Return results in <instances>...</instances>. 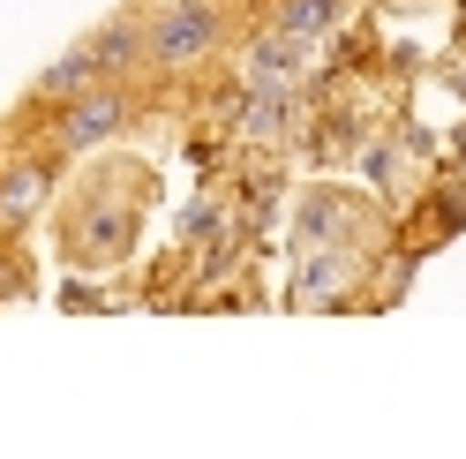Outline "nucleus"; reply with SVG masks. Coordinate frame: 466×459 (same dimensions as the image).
<instances>
[{
	"label": "nucleus",
	"instance_id": "nucleus-1",
	"mask_svg": "<svg viewBox=\"0 0 466 459\" xmlns=\"http://www.w3.org/2000/svg\"><path fill=\"white\" fill-rule=\"evenodd\" d=\"M151 204H158V174L143 158H98L76 189L53 196V241H61V264L76 279L121 271L136 256V241H143Z\"/></svg>",
	"mask_w": 466,
	"mask_h": 459
},
{
	"label": "nucleus",
	"instance_id": "nucleus-2",
	"mask_svg": "<svg viewBox=\"0 0 466 459\" xmlns=\"http://www.w3.org/2000/svg\"><path fill=\"white\" fill-rule=\"evenodd\" d=\"M136 31H143V83L166 91V83H196V76L226 68L241 15L226 0H143Z\"/></svg>",
	"mask_w": 466,
	"mask_h": 459
},
{
	"label": "nucleus",
	"instance_id": "nucleus-3",
	"mask_svg": "<svg viewBox=\"0 0 466 459\" xmlns=\"http://www.w3.org/2000/svg\"><path fill=\"white\" fill-rule=\"evenodd\" d=\"M143 113H151V91H143V83H91V91H76L61 106H23V128H38L31 143H46V151L68 166V158H98L121 136H136Z\"/></svg>",
	"mask_w": 466,
	"mask_h": 459
},
{
	"label": "nucleus",
	"instance_id": "nucleus-4",
	"mask_svg": "<svg viewBox=\"0 0 466 459\" xmlns=\"http://www.w3.org/2000/svg\"><path fill=\"white\" fill-rule=\"evenodd\" d=\"M226 83L271 91V98H324L331 91V46L286 38L271 23H241L233 46H226Z\"/></svg>",
	"mask_w": 466,
	"mask_h": 459
},
{
	"label": "nucleus",
	"instance_id": "nucleus-5",
	"mask_svg": "<svg viewBox=\"0 0 466 459\" xmlns=\"http://www.w3.org/2000/svg\"><path fill=\"white\" fill-rule=\"evenodd\" d=\"M316 98H271V91H241V83H218L211 98V136L233 158H286L309 143Z\"/></svg>",
	"mask_w": 466,
	"mask_h": 459
},
{
	"label": "nucleus",
	"instance_id": "nucleus-6",
	"mask_svg": "<svg viewBox=\"0 0 466 459\" xmlns=\"http://www.w3.org/2000/svg\"><path fill=\"white\" fill-rule=\"evenodd\" d=\"M399 234V219L354 181H309L294 196V249H384Z\"/></svg>",
	"mask_w": 466,
	"mask_h": 459
},
{
	"label": "nucleus",
	"instance_id": "nucleus-7",
	"mask_svg": "<svg viewBox=\"0 0 466 459\" xmlns=\"http://www.w3.org/2000/svg\"><path fill=\"white\" fill-rule=\"evenodd\" d=\"M369 249H294V271H286V309L294 317H331V309L369 301Z\"/></svg>",
	"mask_w": 466,
	"mask_h": 459
},
{
	"label": "nucleus",
	"instance_id": "nucleus-8",
	"mask_svg": "<svg viewBox=\"0 0 466 459\" xmlns=\"http://www.w3.org/2000/svg\"><path fill=\"white\" fill-rule=\"evenodd\" d=\"M421 166H429V136L421 128H406V121H391V128H369L361 136V151H354V181L384 204L391 219L421 196Z\"/></svg>",
	"mask_w": 466,
	"mask_h": 459
},
{
	"label": "nucleus",
	"instance_id": "nucleus-9",
	"mask_svg": "<svg viewBox=\"0 0 466 459\" xmlns=\"http://www.w3.org/2000/svg\"><path fill=\"white\" fill-rule=\"evenodd\" d=\"M61 196V158L46 143H8L0 151V241H23Z\"/></svg>",
	"mask_w": 466,
	"mask_h": 459
},
{
	"label": "nucleus",
	"instance_id": "nucleus-10",
	"mask_svg": "<svg viewBox=\"0 0 466 459\" xmlns=\"http://www.w3.org/2000/svg\"><path fill=\"white\" fill-rule=\"evenodd\" d=\"M241 23H271V31L286 38H309V46H331L361 23V0H248V15Z\"/></svg>",
	"mask_w": 466,
	"mask_h": 459
},
{
	"label": "nucleus",
	"instance_id": "nucleus-11",
	"mask_svg": "<svg viewBox=\"0 0 466 459\" xmlns=\"http://www.w3.org/2000/svg\"><path fill=\"white\" fill-rule=\"evenodd\" d=\"M83 61H91L98 83H143V31H136V8H113L98 31H83ZM151 91V83H143Z\"/></svg>",
	"mask_w": 466,
	"mask_h": 459
},
{
	"label": "nucleus",
	"instance_id": "nucleus-12",
	"mask_svg": "<svg viewBox=\"0 0 466 459\" xmlns=\"http://www.w3.org/2000/svg\"><path fill=\"white\" fill-rule=\"evenodd\" d=\"M459 226H466V181H444V189H429L421 204L406 211V241L429 256V249H444Z\"/></svg>",
	"mask_w": 466,
	"mask_h": 459
},
{
	"label": "nucleus",
	"instance_id": "nucleus-13",
	"mask_svg": "<svg viewBox=\"0 0 466 459\" xmlns=\"http://www.w3.org/2000/svg\"><path fill=\"white\" fill-rule=\"evenodd\" d=\"M91 83H98V76H91V61H83V46H68L61 61L31 83V98H23V106H61V98H76V91H91Z\"/></svg>",
	"mask_w": 466,
	"mask_h": 459
}]
</instances>
